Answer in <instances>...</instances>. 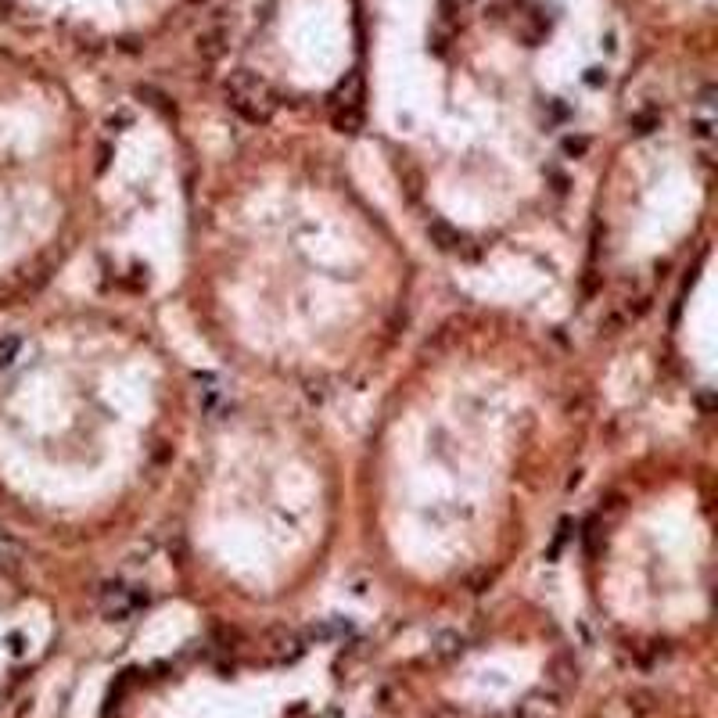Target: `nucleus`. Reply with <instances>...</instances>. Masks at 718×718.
<instances>
[{"instance_id": "nucleus-2", "label": "nucleus", "mask_w": 718, "mask_h": 718, "mask_svg": "<svg viewBox=\"0 0 718 718\" xmlns=\"http://www.w3.org/2000/svg\"><path fill=\"white\" fill-rule=\"evenodd\" d=\"M330 108H335V126L342 133H356L359 130V123H363V83H359V76H349V90L338 86Z\"/></svg>"}, {"instance_id": "nucleus-8", "label": "nucleus", "mask_w": 718, "mask_h": 718, "mask_svg": "<svg viewBox=\"0 0 718 718\" xmlns=\"http://www.w3.org/2000/svg\"><path fill=\"white\" fill-rule=\"evenodd\" d=\"M8 643H11V654H22V636H11Z\"/></svg>"}, {"instance_id": "nucleus-3", "label": "nucleus", "mask_w": 718, "mask_h": 718, "mask_svg": "<svg viewBox=\"0 0 718 718\" xmlns=\"http://www.w3.org/2000/svg\"><path fill=\"white\" fill-rule=\"evenodd\" d=\"M514 718H557V700L554 697H528Z\"/></svg>"}, {"instance_id": "nucleus-4", "label": "nucleus", "mask_w": 718, "mask_h": 718, "mask_svg": "<svg viewBox=\"0 0 718 718\" xmlns=\"http://www.w3.org/2000/svg\"><path fill=\"white\" fill-rule=\"evenodd\" d=\"M302 654V643H298V636H291V632H281L277 636V650H273V661H295Z\"/></svg>"}, {"instance_id": "nucleus-9", "label": "nucleus", "mask_w": 718, "mask_h": 718, "mask_svg": "<svg viewBox=\"0 0 718 718\" xmlns=\"http://www.w3.org/2000/svg\"><path fill=\"white\" fill-rule=\"evenodd\" d=\"M585 79H589V83H593V86H596V83H600V79H603V76H600V69H589V76H585Z\"/></svg>"}, {"instance_id": "nucleus-7", "label": "nucleus", "mask_w": 718, "mask_h": 718, "mask_svg": "<svg viewBox=\"0 0 718 718\" xmlns=\"http://www.w3.org/2000/svg\"><path fill=\"white\" fill-rule=\"evenodd\" d=\"M585 147H589V140H585V137H568V140H564V155H571V158L585 155Z\"/></svg>"}, {"instance_id": "nucleus-6", "label": "nucleus", "mask_w": 718, "mask_h": 718, "mask_svg": "<svg viewBox=\"0 0 718 718\" xmlns=\"http://www.w3.org/2000/svg\"><path fill=\"white\" fill-rule=\"evenodd\" d=\"M657 123H661V119H657V116H654V112H643V116H636V119H629V126H632V130H636V133H650V130H654V126H657Z\"/></svg>"}, {"instance_id": "nucleus-1", "label": "nucleus", "mask_w": 718, "mask_h": 718, "mask_svg": "<svg viewBox=\"0 0 718 718\" xmlns=\"http://www.w3.org/2000/svg\"><path fill=\"white\" fill-rule=\"evenodd\" d=\"M227 101L230 108L248 119V123H269L273 112H277V94L269 90V83L252 72V69H237L230 79H227Z\"/></svg>"}, {"instance_id": "nucleus-5", "label": "nucleus", "mask_w": 718, "mask_h": 718, "mask_svg": "<svg viewBox=\"0 0 718 718\" xmlns=\"http://www.w3.org/2000/svg\"><path fill=\"white\" fill-rule=\"evenodd\" d=\"M22 352V338L18 335H8V338H0V366H11Z\"/></svg>"}]
</instances>
